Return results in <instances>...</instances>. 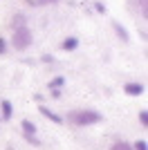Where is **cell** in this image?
Returning a JSON list of instances; mask_svg holds the SVG:
<instances>
[{"instance_id":"13","label":"cell","mask_w":148,"mask_h":150,"mask_svg":"<svg viewBox=\"0 0 148 150\" xmlns=\"http://www.w3.org/2000/svg\"><path fill=\"white\" fill-rule=\"evenodd\" d=\"M132 150H148V146H146V141H144V139H139V141H135Z\"/></svg>"},{"instance_id":"2","label":"cell","mask_w":148,"mask_h":150,"mask_svg":"<svg viewBox=\"0 0 148 150\" xmlns=\"http://www.w3.org/2000/svg\"><path fill=\"white\" fill-rule=\"evenodd\" d=\"M29 45H31V31L27 27L14 29V47L16 50H27Z\"/></svg>"},{"instance_id":"18","label":"cell","mask_w":148,"mask_h":150,"mask_svg":"<svg viewBox=\"0 0 148 150\" xmlns=\"http://www.w3.org/2000/svg\"><path fill=\"white\" fill-rule=\"evenodd\" d=\"M49 2H58V0H41V5H49Z\"/></svg>"},{"instance_id":"10","label":"cell","mask_w":148,"mask_h":150,"mask_svg":"<svg viewBox=\"0 0 148 150\" xmlns=\"http://www.w3.org/2000/svg\"><path fill=\"white\" fill-rule=\"evenodd\" d=\"M20 125H23V130H25V134H31V137H34V134H36V125L31 123L29 119H25V121H23V123H20Z\"/></svg>"},{"instance_id":"5","label":"cell","mask_w":148,"mask_h":150,"mask_svg":"<svg viewBox=\"0 0 148 150\" xmlns=\"http://www.w3.org/2000/svg\"><path fill=\"white\" fill-rule=\"evenodd\" d=\"M0 108H2V119L5 121H9L11 119V114H14V105H11V101H2V103H0Z\"/></svg>"},{"instance_id":"3","label":"cell","mask_w":148,"mask_h":150,"mask_svg":"<svg viewBox=\"0 0 148 150\" xmlns=\"http://www.w3.org/2000/svg\"><path fill=\"white\" fill-rule=\"evenodd\" d=\"M123 90H126V94H130V96H142L146 88H144V83H126Z\"/></svg>"},{"instance_id":"14","label":"cell","mask_w":148,"mask_h":150,"mask_svg":"<svg viewBox=\"0 0 148 150\" xmlns=\"http://www.w3.org/2000/svg\"><path fill=\"white\" fill-rule=\"evenodd\" d=\"M25 139H27V141H29L31 146H41V141H38L36 137H31V134H25Z\"/></svg>"},{"instance_id":"16","label":"cell","mask_w":148,"mask_h":150,"mask_svg":"<svg viewBox=\"0 0 148 150\" xmlns=\"http://www.w3.org/2000/svg\"><path fill=\"white\" fill-rule=\"evenodd\" d=\"M94 9H97L99 13H105V7L101 5V2H94Z\"/></svg>"},{"instance_id":"9","label":"cell","mask_w":148,"mask_h":150,"mask_svg":"<svg viewBox=\"0 0 148 150\" xmlns=\"http://www.w3.org/2000/svg\"><path fill=\"white\" fill-rule=\"evenodd\" d=\"M63 85H65V76H56V79L49 81V90H52V92H56V90L63 88Z\"/></svg>"},{"instance_id":"8","label":"cell","mask_w":148,"mask_h":150,"mask_svg":"<svg viewBox=\"0 0 148 150\" xmlns=\"http://www.w3.org/2000/svg\"><path fill=\"white\" fill-rule=\"evenodd\" d=\"M25 23H27V18H25L23 13H16L14 20H11V27H14V29H20V27H27Z\"/></svg>"},{"instance_id":"17","label":"cell","mask_w":148,"mask_h":150,"mask_svg":"<svg viewBox=\"0 0 148 150\" xmlns=\"http://www.w3.org/2000/svg\"><path fill=\"white\" fill-rule=\"evenodd\" d=\"M25 2H27V5H31V7H38V5H41V0H25Z\"/></svg>"},{"instance_id":"4","label":"cell","mask_w":148,"mask_h":150,"mask_svg":"<svg viewBox=\"0 0 148 150\" xmlns=\"http://www.w3.org/2000/svg\"><path fill=\"white\" fill-rule=\"evenodd\" d=\"M38 112L43 114L45 119L54 121V123H58V125L63 123V117H58V114H56V112H52V110H49V108H45V105H41V108H38Z\"/></svg>"},{"instance_id":"11","label":"cell","mask_w":148,"mask_h":150,"mask_svg":"<svg viewBox=\"0 0 148 150\" xmlns=\"http://www.w3.org/2000/svg\"><path fill=\"white\" fill-rule=\"evenodd\" d=\"M110 150H132V146H130L128 141H117V144H112Z\"/></svg>"},{"instance_id":"12","label":"cell","mask_w":148,"mask_h":150,"mask_svg":"<svg viewBox=\"0 0 148 150\" xmlns=\"http://www.w3.org/2000/svg\"><path fill=\"white\" fill-rule=\"evenodd\" d=\"M139 123H142L144 128H148V112H146V110H142V112H139Z\"/></svg>"},{"instance_id":"7","label":"cell","mask_w":148,"mask_h":150,"mask_svg":"<svg viewBox=\"0 0 148 150\" xmlns=\"http://www.w3.org/2000/svg\"><path fill=\"white\" fill-rule=\"evenodd\" d=\"M112 27H115V31H117V36L121 38L123 43H128V40H130L128 31H126V27H121V25H119V23H112Z\"/></svg>"},{"instance_id":"6","label":"cell","mask_w":148,"mask_h":150,"mask_svg":"<svg viewBox=\"0 0 148 150\" xmlns=\"http://www.w3.org/2000/svg\"><path fill=\"white\" fill-rule=\"evenodd\" d=\"M61 47H63V50H65V52H74V50H76V47H79V38H74V36L65 38Z\"/></svg>"},{"instance_id":"1","label":"cell","mask_w":148,"mask_h":150,"mask_svg":"<svg viewBox=\"0 0 148 150\" xmlns=\"http://www.w3.org/2000/svg\"><path fill=\"white\" fill-rule=\"evenodd\" d=\"M68 121H72L74 125H94L103 121V114L97 110H90V108H83V110H72L68 114Z\"/></svg>"},{"instance_id":"15","label":"cell","mask_w":148,"mask_h":150,"mask_svg":"<svg viewBox=\"0 0 148 150\" xmlns=\"http://www.w3.org/2000/svg\"><path fill=\"white\" fill-rule=\"evenodd\" d=\"M7 52V43H5V38L0 36V54H5Z\"/></svg>"}]
</instances>
